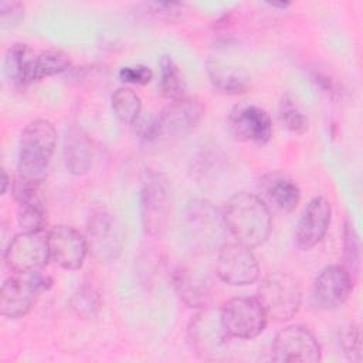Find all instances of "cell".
I'll list each match as a JSON object with an SVG mask.
<instances>
[{"label": "cell", "mask_w": 363, "mask_h": 363, "mask_svg": "<svg viewBox=\"0 0 363 363\" xmlns=\"http://www.w3.org/2000/svg\"><path fill=\"white\" fill-rule=\"evenodd\" d=\"M228 233L237 242L255 248L262 245L271 233L272 218L267 204L255 194L241 191L231 196L223 211Z\"/></svg>", "instance_id": "1"}, {"label": "cell", "mask_w": 363, "mask_h": 363, "mask_svg": "<svg viewBox=\"0 0 363 363\" xmlns=\"http://www.w3.org/2000/svg\"><path fill=\"white\" fill-rule=\"evenodd\" d=\"M57 145V132L51 122L37 119L30 122L20 136L18 176L41 183Z\"/></svg>", "instance_id": "2"}, {"label": "cell", "mask_w": 363, "mask_h": 363, "mask_svg": "<svg viewBox=\"0 0 363 363\" xmlns=\"http://www.w3.org/2000/svg\"><path fill=\"white\" fill-rule=\"evenodd\" d=\"M183 224L189 241L200 251L220 250L227 242L228 228L224 216L207 200L190 201L184 208Z\"/></svg>", "instance_id": "3"}, {"label": "cell", "mask_w": 363, "mask_h": 363, "mask_svg": "<svg viewBox=\"0 0 363 363\" xmlns=\"http://www.w3.org/2000/svg\"><path fill=\"white\" fill-rule=\"evenodd\" d=\"M140 221L143 231L150 237H160L167 227L172 191L166 174L146 169L140 182Z\"/></svg>", "instance_id": "4"}, {"label": "cell", "mask_w": 363, "mask_h": 363, "mask_svg": "<svg viewBox=\"0 0 363 363\" xmlns=\"http://www.w3.org/2000/svg\"><path fill=\"white\" fill-rule=\"evenodd\" d=\"M257 299L268 318L284 322L296 315L302 292L298 281L291 274L275 271L262 278Z\"/></svg>", "instance_id": "5"}, {"label": "cell", "mask_w": 363, "mask_h": 363, "mask_svg": "<svg viewBox=\"0 0 363 363\" xmlns=\"http://www.w3.org/2000/svg\"><path fill=\"white\" fill-rule=\"evenodd\" d=\"M52 279L40 271L16 274L4 281L0 291V312L9 319H17L28 313L34 302L44 291L50 289Z\"/></svg>", "instance_id": "6"}, {"label": "cell", "mask_w": 363, "mask_h": 363, "mask_svg": "<svg viewBox=\"0 0 363 363\" xmlns=\"http://www.w3.org/2000/svg\"><path fill=\"white\" fill-rule=\"evenodd\" d=\"M231 336L225 330L220 311L203 308L189 325V340L194 352L206 360L224 359Z\"/></svg>", "instance_id": "7"}, {"label": "cell", "mask_w": 363, "mask_h": 363, "mask_svg": "<svg viewBox=\"0 0 363 363\" xmlns=\"http://www.w3.org/2000/svg\"><path fill=\"white\" fill-rule=\"evenodd\" d=\"M88 251L101 262L113 261L123 247V228L119 220L105 208H95L86 224Z\"/></svg>", "instance_id": "8"}, {"label": "cell", "mask_w": 363, "mask_h": 363, "mask_svg": "<svg viewBox=\"0 0 363 363\" xmlns=\"http://www.w3.org/2000/svg\"><path fill=\"white\" fill-rule=\"evenodd\" d=\"M48 231H21L9 244L4 261L14 274L40 271L50 261Z\"/></svg>", "instance_id": "9"}, {"label": "cell", "mask_w": 363, "mask_h": 363, "mask_svg": "<svg viewBox=\"0 0 363 363\" xmlns=\"http://www.w3.org/2000/svg\"><path fill=\"white\" fill-rule=\"evenodd\" d=\"M220 316L228 335L237 339L257 337L264 332L268 322V316L257 298H233L221 306Z\"/></svg>", "instance_id": "10"}, {"label": "cell", "mask_w": 363, "mask_h": 363, "mask_svg": "<svg viewBox=\"0 0 363 363\" xmlns=\"http://www.w3.org/2000/svg\"><path fill=\"white\" fill-rule=\"evenodd\" d=\"M218 278L234 286L254 284L259 277V265L251 248L240 242H225L220 247L216 261Z\"/></svg>", "instance_id": "11"}, {"label": "cell", "mask_w": 363, "mask_h": 363, "mask_svg": "<svg viewBox=\"0 0 363 363\" xmlns=\"http://www.w3.org/2000/svg\"><path fill=\"white\" fill-rule=\"evenodd\" d=\"M228 126L231 133L245 143L261 146L272 136V121L268 112L248 102L238 104L230 111Z\"/></svg>", "instance_id": "12"}, {"label": "cell", "mask_w": 363, "mask_h": 363, "mask_svg": "<svg viewBox=\"0 0 363 363\" xmlns=\"http://www.w3.org/2000/svg\"><path fill=\"white\" fill-rule=\"evenodd\" d=\"M271 359L274 362L315 363L320 360V346L308 329L288 326L275 336Z\"/></svg>", "instance_id": "13"}, {"label": "cell", "mask_w": 363, "mask_h": 363, "mask_svg": "<svg viewBox=\"0 0 363 363\" xmlns=\"http://www.w3.org/2000/svg\"><path fill=\"white\" fill-rule=\"evenodd\" d=\"M353 286V278L343 265H329L315 278L311 299L319 309H335L343 305Z\"/></svg>", "instance_id": "14"}, {"label": "cell", "mask_w": 363, "mask_h": 363, "mask_svg": "<svg viewBox=\"0 0 363 363\" xmlns=\"http://www.w3.org/2000/svg\"><path fill=\"white\" fill-rule=\"evenodd\" d=\"M204 116V105L197 96L184 95L170 101L157 115L160 133L179 136L189 133L201 122Z\"/></svg>", "instance_id": "15"}, {"label": "cell", "mask_w": 363, "mask_h": 363, "mask_svg": "<svg viewBox=\"0 0 363 363\" xmlns=\"http://www.w3.org/2000/svg\"><path fill=\"white\" fill-rule=\"evenodd\" d=\"M40 184L21 176L11 183V194L17 201V223L23 231L44 230L47 216Z\"/></svg>", "instance_id": "16"}, {"label": "cell", "mask_w": 363, "mask_h": 363, "mask_svg": "<svg viewBox=\"0 0 363 363\" xmlns=\"http://www.w3.org/2000/svg\"><path fill=\"white\" fill-rule=\"evenodd\" d=\"M50 258L64 269H78L88 254L86 238L69 225H57L48 231Z\"/></svg>", "instance_id": "17"}, {"label": "cell", "mask_w": 363, "mask_h": 363, "mask_svg": "<svg viewBox=\"0 0 363 363\" xmlns=\"http://www.w3.org/2000/svg\"><path fill=\"white\" fill-rule=\"evenodd\" d=\"M330 203L319 196L312 199L303 208L296 225L295 241L302 250H311L325 237L330 224Z\"/></svg>", "instance_id": "18"}, {"label": "cell", "mask_w": 363, "mask_h": 363, "mask_svg": "<svg viewBox=\"0 0 363 363\" xmlns=\"http://www.w3.org/2000/svg\"><path fill=\"white\" fill-rule=\"evenodd\" d=\"M35 60L34 51L23 43L13 44L4 57L3 71L6 78L16 86H27L35 79Z\"/></svg>", "instance_id": "19"}, {"label": "cell", "mask_w": 363, "mask_h": 363, "mask_svg": "<svg viewBox=\"0 0 363 363\" xmlns=\"http://www.w3.org/2000/svg\"><path fill=\"white\" fill-rule=\"evenodd\" d=\"M207 75L214 89L227 95L244 94L251 86L250 74L235 65L225 64L220 60L207 61Z\"/></svg>", "instance_id": "20"}, {"label": "cell", "mask_w": 363, "mask_h": 363, "mask_svg": "<svg viewBox=\"0 0 363 363\" xmlns=\"http://www.w3.org/2000/svg\"><path fill=\"white\" fill-rule=\"evenodd\" d=\"M94 150L86 135L77 128L67 130L64 139V162L69 173L82 176L92 167Z\"/></svg>", "instance_id": "21"}, {"label": "cell", "mask_w": 363, "mask_h": 363, "mask_svg": "<svg viewBox=\"0 0 363 363\" xmlns=\"http://www.w3.org/2000/svg\"><path fill=\"white\" fill-rule=\"evenodd\" d=\"M172 282L183 299V302L191 308H207L211 299L210 288L200 277L194 275L190 269L176 268L172 275Z\"/></svg>", "instance_id": "22"}, {"label": "cell", "mask_w": 363, "mask_h": 363, "mask_svg": "<svg viewBox=\"0 0 363 363\" xmlns=\"http://www.w3.org/2000/svg\"><path fill=\"white\" fill-rule=\"evenodd\" d=\"M264 190L268 199L282 211L291 213L296 208L301 200L298 184L282 174H269L264 180Z\"/></svg>", "instance_id": "23"}, {"label": "cell", "mask_w": 363, "mask_h": 363, "mask_svg": "<svg viewBox=\"0 0 363 363\" xmlns=\"http://www.w3.org/2000/svg\"><path fill=\"white\" fill-rule=\"evenodd\" d=\"M159 91L164 98L170 101L184 96V79L179 67L169 55H163L159 61Z\"/></svg>", "instance_id": "24"}, {"label": "cell", "mask_w": 363, "mask_h": 363, "mask_svg": "<svg viewBox=\"0 0 363 363\" xmlns=\"http://www.w3.org/2000/svg\"><path fill=\"white\" fill-rule=\"evenodd\" d=\"M111 106L118 121L126 125H132L142 113V101L129 86H121L112 94Z\"/></svg>", "instance_id": "25"}, {"label": "cell", "mask_w": 363, "mask_h": 363, "mask_svg": "<svg viewBox=\"0 0 363 363\" xmlns=\"http://www.w3.org/2000/svg\"><path fill=\"white\" fill-rule=\"evenodd\" d=\"M278 112H279L281 122L288 130L298 135H302L308 130V126H309L308 116L291 94L282 95L278 105Z\"/></svg>", "instance_id": "26"}, {"label": "cell", "mask_w": 363, "mask_h": 363, "mask_svg": "<svg viewBox=\"0 0 363 363\" xmlns=\"http://www.w3.org/2000/svg\"><path fill=\"white\" fill-rule=\"evenodd\" d=\"M69 305L74 313L78 315L79 318H84V319L94 318L99 312L102 305L101 294L95 286L84 284L72 294L69 299Z\"/></svg>", "instance_id": "27"}, {"label": "cell", "mask_w": 363, "mask_h": 363, "mask_svg": "<svg viewBox=\"0 0 363 363\" xmlns=\"http://www.w3.org/2000/svg\"><path fill=\"white\" fill-rule=\"evenodd\" d=\"M71 67L69 57L58 50H47L37 54L35 60V79L52 77L65 72Z\"/></svg>", "instance_id": "28"}, {"label": "cell", "mask_w": 363, "mask_h": 363, "mask_svg": "<svg viewBox=\"0 0 363 363\" xmlns=\"http://www.w3.org/2000/svg\"><path fill=\"white\" fill-rule=\"evenodd\" d=\"M343 255H345L343 267L354 279L360 272V241L350 221H346L343 228Z\"/></svg>", "instance_id": "29"}, {"label": "cell", "mask_w": 363, "mask_h": 363, "mask_svg": "<svg viewBox=\"0 0 363 363\" xmlns=\"http://www.w3.org/2000/svg\"><path fill=\"white\" fill-rule=\"evenodd\" d=\"M360 329L354 323H349L339 333V343L343 349V353L354 362H360L362 356V340Z\"/></svg>", "instance_id": "30"}, {"label": "cell", "mask_w": 363, "mask_h": 363, "mask_svg": "<svg viewBox=\"0 0 363 363\" xmlns=\"http://www.w3.org/2000/svg\"><path fill=\"white\" fill-rule=\"evenodd\" d=\"M132 126H133L135 136L142 142L149 143L162 136L157 116H152V115L143 116L140 113V116L132 123Z\"/></svg>", "instance_id": "31"}, {"label": "cell", "mask_w": 363, "mask_h": 363, "mask_svg": "<svg viewBox=\"0 0 363 363\" xmlns=\"http://www.w3.org/2000/svg\"><path fill=\"white\" fill-rule=\"evenodd\" d=\"M24 17V4L20 1L0 3V24L1 28H14Z\"/></svg>", "instance_id": "32"}, {"label": "cell", "mask_w": 363, "mask_h": 363, "mask_svg": "<svg viewBox=\"0 0 363 363\" xmlns=\"http://www.w3.org/2000/svg\"><path fill=\"white\" fill-rule=\"evenodd\" d=\"M119 79L125 84L145 85L153 78V72L146 65H126L119 69Z\"/></svg>", "instance_id": "33"}, {"label": "cell", "mask_w": 363, "mask_h": 363, "mask_svg": "<svg viewBox=\"0 0 363 363\" xmlns=\"http://www.w3.org/2000/svg\"><path fill=\"white\" fill-rule=\"evenodd\" d=\"M147 7L150 9V11L156 16H159L160 18H166V20H174L180 16V11H183V4L182 3H162V1H155V3H149Z\"/></svg>", "instance_id": "34"}, {"label": "cell", "mask_w": 363, "mask_h": 363, "mask_svg": "<svg viewBox=\"0 0 363 363\" xmlns=\"http://www.w3.org/2000/svg\"><path fill=\"white\" fill-rule=\"evenodd\" d=\"M312 79L313 82L320 88L323 89V92H326L329 96L335 98V96H339L342 94V91H339V85L336 84L335 79H332L330 77H328L326 74H322V72H318L315 71L313 75H312Z\"/></svg>", "instance_id": "35"}, {"label": "cell", "mask_w": 363, "mask_h": 363, "mask_svg": "<svg viewBox=\"0 0 363 363\" xmlns=\"http://www.w3.org/2000/svg\"><path fill=\"white\" fill-rule=\"evenodd\" d=\"M7 186H9V176H7L6 170H3V172H1V193H3V194L6 193Z\"/></svg>", "instance_id": "36"}, {"label": "cell", "mask_w": 363, "mask_h": 363, "mask_svg": "<svg viewBox=\"0 0 363 363\" xmlns=\"http://www.w3.org/2000/svg\"><path fill=\"white\" fill-rule=\"evenodd\" d=\"M269 6H272V7H281V9H285V7H288L289 6V3H286V1H279V3H277V1H272V3H268Z\"/></svg>", "instance_id": "37"}]
</instances>
